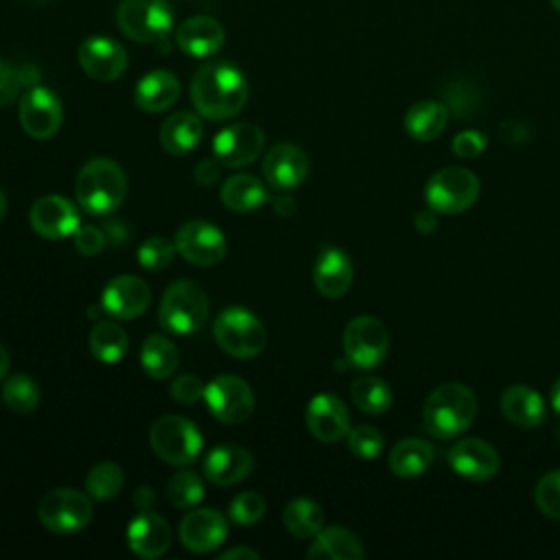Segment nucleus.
Returning <instances> with one entry per match:
<instances>
[{
	"label": "nucleus",
	"mask_w": 560,
	"mask_h": 560,
	"mask_svg": "<svg viewBox=\"0 0 560 560\" xmlns=\"http://www.w3.org/2000/svg\"><path fill=\"white\" fill-rule=\"evenodd\" d=\"M74 192L88 214L107 217L118 210L127 197L125 171L109 158H94L81 166Z\"/></svg>",
	"instance_id": "nucleus-3"
},
{
	"label": "nucleus",
	"mask_w": 560,
	"mask_h": 560,
	"mask_svg": "<svg viewBox=\"0 0 560 560\" xmlns=\"http://www.w3.org/2000/svg\"><path fill=\"white\" fill-rule=\"evenodd\" d=\"M127 545L138 558H160L171 547V527L160 514L151 510H138V514L127 525Z\"/></svg>",
	"instance_id": "nucleus-22"
},
{
	"label": "nucleus",
	"mask_w": 560,
	"mask_h": 560,
	"mask_svg": "<svg viewBox=\"0 0 560 560\" xmlns=\"http://www.w3.org/2000/svg\"><path fill=\"white\" fill-rule=\"evenodd\" d=\"M94 516L92 497L74 488H55L37 505L39 523L55 534H74L90 525Z\"/></svg>",
	"instance_id": "nucleus-8"
},
{
	"label": "nucleus",
	"mask_w": 560,
	"mask_h": 560,
	"mask_svg": "<svg viewBox=\"0 0 560 560\" xmlns=\"http://www.w3.org/2000/svg\"><path fill=\"white\" fill-rule=\"evenodd\" d=\"M219 162L214 160V158H208V160H201V162H197V166H195V182L197 184H201V186H212V184H217V179H219Z\"/></svg>",
	"instance_id": "nucleus-49"
},
{
	"label": "nucleus",
	"mask_w": 560,
	"mask_h": 560,
	"mask_svg": "<svg viewBox=\"0 0 560 560\" xmlns=\"http://www.w3.org/2000/svg\"><path fill=\"white\" fill-rule=\"evenodd\" d=\"M125 486V472L114 462H98L85 475V490L96 501L114 499Z\"/></svg>",
	"instance_id": "nucleus-38"
},
{
	"label": "nucleus",
	"mask_w": 560,
	"mask_h": 560,
	"mask_svg": "<svg viewBox=\"0 0 560 560\" xmlns=\"http://www.w3.org/2000/svg\"><path fill=\"white\" fill-rule=\"evenodd\" d=\"M175 42L179 50L190 57H208L223 46L225 31L221 22L210 15H192L177 26Z\"/></svg>",
	"instance_id": "nucleus-25"
},
{
	"label": "nucleus",
	"mask_w": 560,
	"mask_h": 560,
	"mask_svg": "<svg viewBox=\"0 0 560 560\" xmlns=\"http://www.w3.org/2000/svg\"><path fill=\"white\" fill-rule=\"evenodd\" d=\"M435 459V448L431 442L420 438H405L389 451V468L396 477H420L429 470Z\"/></svg>",
	"instance_id": "nucleus-30"
},
{
	"label": "nucleus",
	"mask_w": 560,
	"mask_h": 560,
	"mask_svg": "<svg viewBox=\"0 0 560 560\" xmlns=\"http://www.w3.org/2000/svg\"><path fill=\"white\" fill-rule=\"evenodd\" d=\"M203 136L201 118L192 112H175L160 127V144L171 155L190 153Z\"/></svg>",
	"instance_id": "nucleus-29"
},
{
	"label": "nucleus",
	"mask_w": 560,
	"mask_h": 560,
	"mask_svg": "<svg viewBox=\"0 0 560 560\" xmlns=\"http://www.w3.org/2000/svg\"><path fill=\"white\" fill-rule=\"evenodd\" d=\"M551 407L556 413H560V378L551 387Z\"/></svg>",
	"instance_id": "nucleus-56"
},
{
	"label": "nucleus",
	"mask_w": 560,
	"mask_h": 560,
	"mask_svg": "<svg viewBox=\"0 0 560 560\" xmlns=\"http://www.w3.org/2000/svg\"><path fill=\"white\" fill-rule=\"evenodd\" d=\"M477 413V396L464 383L451 381L438 385L424 400L422 424L440 440H451L464 433Z\"/></svg>",
	"instance_id": "nucleus-2"
},
{
	"label": "nucleus",
	"mask_w": 560,
	"mask_h": 560,
	"mask_svg": "<svg viewBox=\"0 0 560 560\" xmlns=\"http://www.w3.org/2000/svg\"><path fill=\"white\" fill-rule=\"evenodd\" d=\"M77 59L90 79L103 81V83L120 79L129 63L127 50L118 42L105 35H94L83 39L77 50Z\"/></svg>",
	"instance_id": "nucleus-15"
},
{
	"label": "nucleus",
	"mask_w": 560,
	"mask_h": 560,
	"mask_svg": "<svg viewBox=\"0 0 560 560\" xmlns=\"http://www.w3.org/2000/svg\"><path fill=\"white\" fill-rule=\"evenodd\" d=\"M265 499L254 492V490H245V492H238L232 501H230V521L236 523V525H243V527H249L254 523H258L265 514Z\"/></svg>",
	"instance_id": "nucleus-43"
},
{
	"label": "nucleus",
	"mask_w": 560,
	"mask_h": 560,
	"mask_svg": "<svg viewBox=\"0 0 560 560\" xmlns=\"http://www.w3.org/2000/svg\"><path fill=\"white\" fill-rule=\"evenodd\" d=\"M262 173L271 188L293 190L308 175V158L300 147L291 142H280L267 151Z\"/></svg>",
	"instance_id": "nucleus-21"
},
{
	"label": "nucleus",
	"mask_w": 560,
	"mask_h": 560,
	"mask_svg": "<svg viewBox=\"0 0 560 560\" xmlns=\"http://www.w3.org/2000/svg\"><path fill=\"white\" fill-rule=\"evenodd\" d=\"M389 348V337L372 315H359L348 322L343 330V352L350 365L359 370H374L383 363Z\"/></svg>",
	"instance_id": "nucleus-10"
},
{
	"label": "nucleus",
	"mask_w": 560,
	"mask_h": 560,
	"mask_svg": "<svg viewBox=\"0 0 560 560\" xmlns=\"http://www.w3.org/2000/svg\"><path fill=\"white\" fill-rule=\"evenodd\" d=\"M350 398L363 413L378 416L392 405V389L383 378L361 376L350 385Z\"/></svg>",
	"instance_id": "nucleus-36"
},
{
	"label": "nucleus",
	"mask_w": 560,
	"mask_h": 560,
	"mask_svg": "<svg viewBox=\"0 0 560 560\" xmlns=\"http://www.w3.org/2000/svg\"><path fill=\"white\" fill-rule=\"evenodd\" d=\"M39 83V72L35 66L13 68L0 59V107L9 105L22 88H33Z\"/></svg>",
	"instance_id": "nucleus-40"
},
{
	"label": "nucleus",
	"mask_w": 560,
	"mask_h": 560,
	"mask_svg": "<svg viewBox=\"0 0 560 560\" xmlns=\"http://www.w3.org/2000/svg\"><path fill=\"white\" fill-rule=\"evenodd\" d=\"M306 427L319 442H339L350 431L348 407L335 394H317L306 407Z\"/></svg>",
	"instance_id": "nucleus-19"
},
{
	"label": "nucleus",
	"mask_w": 560,
	"mask_h": 560,
	"mask_svg": "<svg viewBox=\"0 0 560 560\" xmlns=\"http://www.w3.org/2000/svg\"><path fill=\"white\" fill-rule=\"evenodd\" d=\"M254 470V455L236 444L212 448L203 457V477L214 486H234L249 477Z\"/></svg>",
	"instance_id": "nucleus-23"
},
{
	"label": "nucleus",
	"mask_w": 560,
	"mask_h": 560,
	"mask_svg": "<svg viewBox=\"0 0 560 560\" xmlns=\"http://www.w3.org/2000/svg\"><path fill=\"white\" fill-rule=\"evenodd\" d=\"M453 470L470 481H488L499 472L501 459L492 444L479 438H464L448 451Z\"/></svg>",
	"instance_id": "nucleus-20"
},
{
	"label": "nucleus",
	"mask_w": 560,
	"mask_h": 560,
	"mask_svg": "<svg viewBox=\"0 0 560 560\" xmlns=\"http://www.w3.org/2000/svg\"><path fill=\"white\" fill-rule=\"evenodd\" d=\"M427 203L435 212L457 214L468 210L479 197V179L464 166H446L427 182Z\"/></svg>",
	"instance_id": "nucleus-9"
},
{
	"label": "nucleus",
	"mask_w": 560,
	"mask_h": 560,
	"mask_svg": "<svg viewBox=\"0 0 560 560\" xmlns=\"http://www.w3.org/2000/svg\"><path fill=\"white\" fill-rule=\"evenodd\" d=\"M538 510L549 518H560V468L542 475L534 490Z\"/></svg>",
	"instance_id": "nucleus-45"
},
{
	"label": "nucleus",
	"mask_w": 560,
	"mask_h": 560,
	"mask_svg": "<svg viewBox=\"0 0 560 560\" xmlns=\"http://www.w3.org/2000/svg\"><path fill=\"white\" fill-rule=\"evenodd\" d=\"M179 98V79L168 70L144 74L133 90V101L142 112H164Z\"/></svg>",
	"instance_id": "nucleus-27"
},
{
	"label": "nucleus",
	"mask_w": 560,
	"mask_h": 560,
	"mask_svg": "<svg viewBox=\"0 0 560 560\" xmlns=\"http://www.w3.org/2000/svg\"><path fill=\"white\" fill-rule=\"evenodd\" d=\"M149 442L155 455L173 466L192 464L203 446L201 431L184 416H160L149 429Z\"/></svg>",
	"instance_id": "nucleus-6"
},
{
	"label": "nucleus",
	"mask_w": 560,
	"mask_h": 560,
	"mask_svg": "<svg viewBox=\"0 0 560 560\" xmlns=\"http://www.w3.org/2000/svg\"><path fill=\"white\" fill-rule=\"evenodd\" d=\"M413 223H416V230H418V232L429 234V232H433V230L438 228V212H435L433 208L420 210V212L413 217Z\"/></svg>",
	"instance_id": "nucleus-50"
},
{
	"label": "nucleus",
	"mask_w": 560,
	"mask_h": 560,
	"mask_svg": "<svg viewBox=\"0 0 560 560\" xmlns=\"http://www.w3.org/2000/svg\"><path fill=\"white\" fill-rule=\"evenodd\" d=\"M501 136L510 142H527V131L518 122H503L501 125Z\"/></svg>",
	"instance_id": "nucleus-51"
},
{
	"label": "nucleus",
	"mask_w": 560,
	"mask_h": 560,
	"mask_svg": "<svg viewBox=\"0 0 560 560\" xmlns=\"http://www.w3.org/2000/svg\"><path fill=\"white\" fill-rule=\"evenodd\" d=\"M203 400L210 413L225 424H238L254 411L252 387L234 374L214 376L203 389Z\"/></svg>",
	"instance_id": "nucleus-11"
},
{
	"label": "nucleus",
	"mask_w": 560,
	"mask_h": 560,
	"mask_svg": "<svg viewBox=\"0 0 560 560\" xmlns=\"http://www.w3.org/2000/svg\"><path fill=\"white\" fill-rule=\"evenodd\" d=\"M346 440H348V448L352 451V455H357L361 459H374L383 451V433L372 424L350 427Z\"/></svg>",
	"instance_id": "nucleus-44"
},
{
	"label": "nucleus",
	"mask_w": 560,
	"mask_h": 560,
	"mask_svg": "<svg viewBox=\"0 0 560 560\" xmlns=\"http://www.w3.org/2000/svg\"><path fill=\"white\" fill-rule=\"evenodd\" d=\"M177 254L197 267H214L223 260L228 243L223 232L208 221H188L175 232Z\"/></svg>",
	"instance_id": "nucleus-13"
},
{
	"label": "nucleus",
	"mask_w": 560,
	"mask_h": 560,
	"mask_svg": "<svg viewBox=\"0 0 560 560\" xmlns=\"http://www.w3.org/2000/svg\"><path fill=\"white\" fill-rule=\"evenodd\" d=\"M363 556L359 538L341 525L322 527L306 551V558L311 560H361Z\"/></svg>",
	"instance_id": "nucleus-28"
},
{
	"label": "nucleus",
	"mask_w": 560,
	"mask_h": 560,
	"mask_svg": "<svg viewBox=\"0 0 560 560\" xmlns=\"http://www.w3.org/2000/svg\"><path fill=\"white\" fill-rule=\"evenodd\" d=\"M203 494H206L203 481L192 470H177L171 475L166 483V499L171 501L173 508H179V510L195 508L203 499Z\"/></svg>",
	"instance_id": "nucleus-39"
},
{
	"label": "nucleus",
	"mask_w": 560,
	"mask_h": 560,
	"mask_svg": "<svg viewBox=\"0 0 560 560\" xmlns=\"http://www.w3.org/2000/svg\"><path fill=\"white\" fill-rule=\"evenodd\" d=\"M155 501V492L151 486H140L136 492H133V503L138 510H151Z\"/></svg>",
	"instance_id": "nucleus-52"
},
{
	"label": "nucleus",
	"mask_w": 560,
	"mask_h": 560,
	"mask_svg": "<svg viewBox=\"0 0 560 560\" xmlns=\"http://www.w3.org/2000/svg\"><path fill=\"white\" fill-rule=\"evenodd\" d=\"M9 365H11V357H9V352L4 350V346L0 343V381L7 376Z\"/></svg>",
	"instance_id": "nucleus-55"
},
{
	"label": "nucleus",
	"mask_w": 560,
	"mask_h": 560,
	"mask_svg": "<svg viewBox=\"0 0 560 560\" xmlns=\"http://www.w3.org/2000/svg\"><path fill=\"white\" fill-rule=\"evenodd\" d=\"M273 210L280 217H289L295 210V199L289 197V195H278V197H273Z\"/></svg>",
	"instance_id": "nucleus-54"
},
{
	"label": "nucleus",
	"mask_w": 560,
	"mask_h": 560,
	"mask_svg": "<svg viewBox=\"0 0 560 560\" xmlns=\"http://www.w3.org/2000/svg\"><path fill=\"white\" fill-rule=\"evenodd\" d=\"M28 221H31V228L35 230V234L57 241V238H66L77 232L79 212H77L74 203L68 201L66 197L44 195L31 206Z\"/></svg>",
	"instance_id": "nucleus-18"
},
{
	"label": "nucleus",
	"mask_w": 560,
	"mask_h": 560,
	"mask_svg": "<svg viewBox=\"0 0 560 560\" xmlns=\"http://www.w3.org/2000/svg\"><path fill=\"white\" fill-rule=\"evenodd\" d=\"M72 236H74L77 252H81L83 256L101 254L103 247H105V234L94 225H83V228L79 225Z\"/></svg>",
	"instance_id": "nucleus-48"
},
{
	"label": "nucleus",
	"mask_w": 560,
	"mask_h": 560,
	"mask_svg": "<svg viewBox=\"0 0 560 560\" xmlns=\"http://www.w3.org/2000/svg\"><path fill=\"white\" fill-rule=\"evenodd\" d=\"M210 313V302L201 284L192 280H175L166 287L160 302V324L173 335L197 332Z\"/></svg>",
	"instance_id": "nucleus-4"
},
{
	"label": "nucleus",
	"mask_w": 560,
	"mask_h": 560,
	"mask_svg": "<svg viewBox=\"0 0 560 560\" xmlns=\"http://www.w3.org/2000/svg\"><path fill=\"white\" fill-rule=\"evenodd\" d=\"M448 122V107L438 101L413 103L405 114V129L411 138L429 142L438 138Z\"/></svg>",
	"instance_id": "nucleus-32"
},
{
	"label": "nucleus",
	"mask_w": 560,
	"mask_h": 560,
	"mask_svg": "<svg viewBox=\"0 0 560 560\" xmlns=\"http://www.w3.org/2000/svg\"><path fill=\"white\" fill-rule=\"evenodd\" d=\"M221 201L232 212H254L267 201V188L258 177L249 173H236L223 182Z\"/></svg>",
	"instance_id": "nucleus-31"
},
{
	"label": "nucleus",
	"mask_w": 560,
	"mask_h": 560,
	"mask_svg": "<svg viewBox=\"0 0 560 560\" xmlns=\"http://www.w3.org/2000/svg\"><path fill=\"white\" fill-rule=\"evenodd\" d=\"M265 133L254 122H234L221 129L212 140V155L221 166L238 168L260 158Z\"/></svg>",
	"instance_id": "nucleus-14"
},
{
	"label": "nucleus",
	"mask_w": 560,
	"mask_h": 560,
	"mask_svg": "<svg viewBox=\"0 0 560 560\" xmlns=\"http://www.w3.org/2000/svg\"><path fill=\"white\" fill-rule=\"evenodd\" d=\"M444 94V105L448 107V112H455L457 116H470L479 101H481V92L472 81L466 79H453L444 85L442 90Z\"/></svg>",
	"instance_id": "nucleus-41"
},
{
	"label": "nucleus",
	"mask_w": 560,
	"mask_h": 560,
	"mask_svg": "<svg viewBox=\"0 0 560 560\" xmlns=\"http://www.w3.org/2000/svg\"><path fill=\"white\" fill-rule=\"evenodd\" d=\"M206 385L195 374H182L171 383V398L179 405H192L203 396Z\"/></svg>",
	"instance_id": "nucleus-46"
},
{
	"label": "nucleus",
	"mask_w": 560,
	"mask_h": 560,
	"mask_svg": "<svg viewBox=\"0 0 560 560\" xmlns=\"http://www.w3.org/2000/svg\"><path fill=\"white\" fill-rule=\"evenodd\" d=\"M140 365L155 381L168 378L179 365V350L168 337L149 335L140 348Z\"/></svg>",
	"instance_id": "nucleus-33"
},
{
	"label": "nucleus",
	"mask_w": 560,
	"mask_h": 560,
	"mask_svg": "<svg viewBox=\"0 0 560 560\" xmlns=\"http://www.w3.org/2000/svg\"><path fill=\"white\" fill-rule=\"evenodd\" d=\"M219 348L234 359H254L267 346V332L262 322L247 308L230 306L219 313L212 326Z\"/></svg>",
	"instance_id": "nucleus-5"
},
{
	"label": "nucleus",
	"mask_w": 560,
	"mask_h": 560,
	"mask_svg": "<svg viewBox=\"0 0 560 560\" xmlns=\"http://www.w3.org/2000/svg\"><path fill=\"white\" fill-rule=\"evenodd\" d=\"M287 532L295 538H313L324 527V510L313 499H293L282 512Z\"/></svg>",
	"instance_id": "nucleus-34"
},
{
	"label": "nucleus",
	"mask_w": 560,
	"mask_h": 560,
	"mask_svg": "<svg viewBox=\"0 0 560 560\" xmlns=\"http://www.w3.org/2000/svg\"><path fill=\"white\" fill-rule=\"evenodd\" d=\"M116 22L138 44H162L171 33L173 11L166 0H120Z\"/></svg>",
	"instance_id": "nucleus-7"
},
{
	"label": "nucleus",
	"mask_w": 560,
	"mask_h": 560,
	"mask_svg": "<svg viewBox=\"0 0 560 560\" xmlns=\"http://www.w3.org/2000/svg\"><path fill=\"white\" fill-rule=\"evenodd\" d=\"M228 538V518L212 508H190L179 521V540L195 553H208Z\"/></svg>",
	"instance_id": "nucleus-17"
},
{
	"label": "nucleus",
	"mask_w": 560,
	"mask_h": 560,
	"mask_svg": "<svg viewBox=\"0 0 560 560\" xmlns=\"http://www.w3.org/2000/svg\"><path fill=\"white\" fill-rule=\"evenodd\" d=\"M175 254L177 249L173 241L164 236H151L138 247V262L149 271H162L173 262Z\"/></svg>",
	"instance_id": "nucleus-42"
},
{
	"label": "nucleus",
	"mask_w": 560,
	"mask_h": 560,
	"mask_svg": "<svg viewBox=\"0 0 560 560\" xmlns=\"http://www.w3.org/2000/svg\"><path fill=\"white\" fill-rule=\"evenodd\" d=\"M219 558H221V560H232V558H236V560H238V558H243V560H258L260 553L254 551V549H249V547H232V549H228V551H221Z\"/></svg>",
	"instance_id": "nucleus-53"
},
{
	"label": "nucleus",
	"mask_w": 560,
	"mask_h": 560,
	"mask_svg": "<svg viewBox=\"0 0 560 560\" xmlns=\"http://www.w3.org/2000/svg\"><path fill=\"white\" fill-rule=\"evenodd\" d=\"M22 129L35 140L52 138L63 120V107L59 96L44 85L26 88L18 107Z\"/></svg>",
	"instance_id": "nucleus-12"
},
{
	"label": "nucleus",
	"mask_w": 560,
	"mask_h": 560,
	"mask_svg": "<svg viewBox=\"0 0 560 560\" xmlns=\"http://www.w3.org/2000/svg\"><path fill=\"white\" fill-rule=\"evenodd\" d=\"M501 411L503 416L523 429H534L545 422V400L529 385H510L501 394Z\"/></svg>",
	"instance_id": "nucleus-26"
},
{
	"label": "nucleus",
	"mask_w": 560,
	"mask_h": 560,
	"mask_svg": "<svg viewBox=\"0 0 560 560\" xmlns=\"http://www.w3.org/2000/svg\"><path fill=\"white\" fill-rule=\"evenodd\" d=\"M483 149H486V136L475 129H466V131L457 133L453 140V153L464 160L477 158Z\"/></svg>",
	"instance_id": "nucleus-47"
},
{
	"label": "nucleus",
	"mask_w": 560,
	"mask_h": 560,
	"mask_svg": "<svg viewBox=\"0 0 560 560\" xmlns=\"http://www.w3.org/2000/svg\"><path fill=\"white\" fill-rule=\"evenodd\" d=\"M4 214H7V197H4V192L0 190V221L4 219Z\"/></svg>",
	"instance_id": "nucleus-57"
},
{
	"label": "nucleus",
	"mask_w": 560,
	"mask_h": 560,
	"mask_svg": "<svg viewBox=\"0 0 560 560\" xmlns=\"http://www.w3.org/2000/svg\"><path fill=\"white\" fill-rule=\"evenodd\" d=\"M352 276V260L339 247H324L317 254L313 267V282L324 298H341L350 289Z\"/></svg>",
	"instance_id": "nucleus-24"
},
{
	"label": "nucleus",
	"mask_w": 560,
	"mask_h": 560,
	"mask_svg": "<svg viewBox=\"0 0 560 560\" xmlns=\"http://www.w3.org/2000/svg\"><path fill=\"white\" fill-rule=\"evenodd\" d=\"M2 402L13 413H28L39 405V387L26 374H13L2 383Z\"/></svg>",
	"instance_id": "nucleus-37"
},
{
	"label": "nucleus",
	"mask_w": 560,
	"mask_h": 560,
	"mask_svg": "<svg viewBox=\"0 0 560 560\" xmlns=\"http://www.w3.org/2000/svg\"><path fill=\"white\" fill-rule=\"evenodd\" d=\"M549 2H551V7H553L558 13H560V0H549Z\"/></svg>",
	"instance_id": "nucleus-58"
},
{
	"label": "nucleus",
	"mask_w": 560,
	"mask_h": 560,
	"mask_svg": "<svg viewBox=\"0 0 560 560\" xmlns=\"http://www.w3.org/2000/svg\"><path fill=\"white\" fill-rule=\"evenodd\" d=\"M129 348L127 332L114 322H96L90 332V352L103 363H116Z\"/></svg>",
	"instance_id": "nucleus-35"
},
{
	"label": "nucleus",
	"mask_w": 560,
	"mask_h": 560,
	"mask_svg": "<svg viewBox=\"0 0 560 560\" xmlns=\"http://www.w3.org/2000/svg\"><path fill=\"white\" fill-rule=\"evenodd\" d=\"M149 304H151L149 284L142 278L131 273L112 278L101 293L103 311L116 319H136L149 308Z\"/></svg>",
	"instance_id": "nucleus-16"
},
{
	"label": "nucleus",
	"mask_w": 560,
	"mask_h": 560,
	"mask_svg": "<svg viewBox=\"0 0 560 560\" xmlns=\"http://www.w3.org/2000/svg\"><path fill=\"white\" fill-rule=\"evenodd\" d=\"M249 96L247 79L228 61L203 63L190 81V101L208 120H228L236 116Z\"/></svg>",
	"instance_id": "nucleus-1"
}]
</instances>
